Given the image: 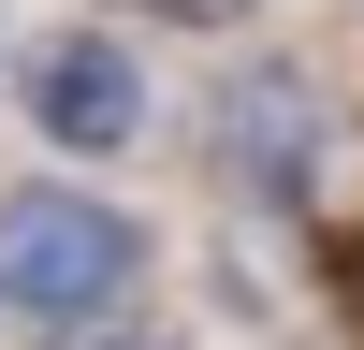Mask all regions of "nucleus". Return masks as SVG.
I'll use <instances>...</instances> for the list:
<instances>
[{
	"label": "nucleus",
	"mask_w": 364,
	"mask_h": 350,
	"mask_svg": "<svg viewBox=\"0 0 364 350\" xmlns=\"http://www.w3.org/2000/svg\"><path fill=\"white\" fill-rule=\"evenodd\" d=\"M146 292V219L102 190H73V175H29V190H0V307H15V336H87V321H117Z\"/></svg>",
	"instance_id": "obj_1"
},
{
	"label": "nucleus",
	"mask_w": 364,
	"mask_h": 350,
	"mask_svg": "<svg viewBox=\"0 0 364 350\" xmlns=\"http://www.w3.org/2000/svg\"><path fill=\"white\" fill-rule=\"evenodd\" d=\"M204 175L233 204H262V219H306L321 175H336V88L306 58H233L204 88Z\"/></svg>",
	"instance_id": "obj_2"
},
{
	"label": "nucleus",
	"mask_w": 364,
	"mask_h": 350,
	"mask_svg": "<svg viewBox=\"0 0 364 350\" xmlns=\"http://www.w3.org/2000/svg\"><path fill=\"white\" fill-rule=\"evenodd\" d=\"M0 88H15V117L58 146V161H132L146 117H161V88H146V58H132V29H117V15L29 29V44L0 58Z\"/></svg>",
	"instance_id": "obj_3"
},
{
	"label": "nucleus",
	"mask_w": 364,
	"mask_h": 350,
	"mask_svg": "<svg viewBox=\"0 0 364 350\" xmlns=\"http://www.w3.org/2000/svg\"><path fill=\"white\" fill-rule=\"evenodd\" d=\"M102 15H117V29H204V44H233L262 0H102Z\"/></svg>",
	"instance_id": "obj_4"
},
{
	"label": "nucleus",
	"mask_w": 364,
	"mask_h": 350,
	"mask_svg": "<svg viewBox=\"0 0 364 350\" xmlns=\"http://www.w3.org/2000/svg\"><path fill=\"white\" fill-rule=\"evenodd\" d=\"M58 350H190L175 321H146V307H117V321H87V336H58Z\"/></svg>",
	"instance_id": "obj_5"
},
{
	"label": "nucleus",
	"mask_w": 364,
	"mask_h": 350,
	"mask_svg": "<svg viewBox=\"0 0 364 350\" xmlns=\"http://www.w3.org/2000/svg\"><path fill=\"white\" fill-rule=\"evenodd\" d=\"M0 58H15V44H0Z\"/></svg>",
	"instance_id": "obj_6"
}]
</instances>
